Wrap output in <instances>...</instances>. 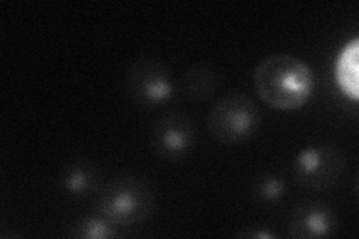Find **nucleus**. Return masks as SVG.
I'll return each mask as SVG.
<instances>
[{
	"instance_id": "0eeeda50",
	"label": "nucleus",
	"mask_w": 359,
	"mask_h": 239,
	"mask_svg": "<svg viewBox=\"0 0 359 239\" xmlns=\"http://www.w3.org/2000/svg\"><path fill=\"white\" fill-rule=\"evenodd\" d=\"M337 229V217L332 208L323 202H302L290 212L287 231L297 239L328 238Z\"/></svg>"
},
{
	"instance_id": "20e7f679",
	"label": "nucleus",
	"mask_w": 359,
	"mask_h": 239,
	"mask_svg": "<svg viewBox=\"0 0 359 239\" xmlns=\"http://www.w3.org/2000/svg\"><path fill=\"white\" fill-rule=\"evenodd\" d=\"M344 165V156L335 145H311L298 153L294 162V177L304 189L328 190L340 181Z\"/></svg>"
},
{
	"instance_id": "9d476101",
	"label": "nucleus",
	"mask_w": 359,
	"mask_h": 239,
	"mask_svg": "<svg viewBox=\"0 0 359 239\" xmlns=\"http://www.w3.org/2000/svg\"><path fill=\"white\" fill-rule=\"evenodd\" d=\"M219 86V74L207 63L190 66L182 79L183 93L192 100H205L211 97Z\"/></svg>"
},
{
	"instance_id": "6e6552de",
	"label": "nucleus",
	"mask_w": 359,
	"mask_h": 239,
	"mask_svg": "<svg viewBox=\"0 0 359 239\" xmlns=\"http://www.w3.org/2000/svg\"><path fill=\"white\" fill-rule=\"evenodd\" d=\"M100 179L102 174L99 168L86 158H76L67 163L60 174L63 190L74 198H87L92 195L99 189Z\"/></svg>"
},
{
	"instance_id": "ddd939ff",
	"label": "nucleus",
	"mask_w": 359,
	"mask_h": 239,
	"mask_svg": "<svg viewBox=\"0 0 359 239\" xmlns=\"http://www.w3.org/2000/svg\"><path fill=\"white\" fill-rule=\"evenodd\" d=\"M243 236H245V238H259V239H262V238H266V239H271L273 238V235L271 233H266V232H249V233H244Z\"/></svg>"
},
{
	"instance_id": "1a4fd4ad",
	"label": "nucleus",
	"mask_w": 359,
	"mask_h": 239,
	"mask_svg": "<svg viewBox=\"0 0 359 239\" xmlns=\"http://www.w3.org/2000/svg\"><path fill=\"white\" fill-rule=\"evenodd\" d=\"M359 39H352L341 50L335 60V81L341 93L349 99L359 100V84H358V69H359Z\"/></svg>"
},
{
	"instance_id": "7ed1b4c3",
	"label": "nucleus",
	"mask_w": 359,
	"mask_h": 239,
	"mask_svg": "<svg viewBox=\"0 0 359 239\" xmlns=\"http://www.w3.org/2000/svg\"><path fill=\"white\" fill-rule=\"evenodd\" d=\"M261 114L255 102L240 93L220 97L211 107L207 128L211 138L226 145L241 144L257 132Z\"/></svg>"
},
{
	"instance_id": "f03ea898",
	"label": "nucleus",
	"mask_w": 359,
	"mask_h": 239,
	"mask_svg": "<svg viewBox=\"0 0 359 239\" xmlns=\"http://www.w3.org/2000/svg\"><path fill=\"white\" fill-rule=\"evenodd\" d=\"M99 212L117 227L137 226L147 220L154 208V193L147 181L137 175L111 179L100 193Z\"/></svg>"
},
{
	"instance_id": "f8f14e48",
	"label": "nucleus",
	"mask_w": 359,
	"mask_h": 239,
	"mask_svg": "<svg viewBox=\"0 0 359 239\" xmlns=\"http://www.w3.org/2000/svg\"><path fill=\"white\" fill-rule=\"evenodd\" d=\"M286 191V181L278 174H264L252 184V196L261 203H277Z\"/></svg>"
},
{
	"instance_id": "39448f33",
	"label": "nucleus",
	"mask_w": 359,
	"mask_h": 239,
	"mask_svg": "<svg viewBox=\"0 0 359 239\" xmlns=\"http://www.w3.org/2000/svg\"><path fill=\"white\" fill-rule=\"evenodd\" d=\"M126 90L135 104L142 108L162 105L174 96L171 71L161 60L144 57L135 60L126 74Z\"/></svg>"
},
{
	"instance_id": "9b49d317",
	"label": "nucleus",
	"mask_w": 359,
	"mask_h": 239,
	"mask_svg": "<svg viewBox=\"0 0 359 239\" xmlns=\"http://www.w3.org/2000/svg\"><path fill=\"white\" fill-rule=\"evenodd\" d=\"M116 227L117 226L112 224L102 214L87 215L75 224L72 236L84 239H112L118 236Z\"/></svg>"
},
{
	"instance_id": "423d86ee",
	"label": "nucleus",
	"mask_w": 359,
	"mask_h": 239,
	"mask_svg": "<svg viewBox=\"0 0 359 239\" xmlns=\"http://www.w3.org/2000/svg\"><path fill=\"white\" fill-rule=\"evenodd\" d=\"M153 151L165 161H180L196 144V126L189 114L171 109L157 118L151 128Z\"/></svg>"
},
{
	"instance_id": "f257e3e1",
	"label": "nucleus",
	"mask_w": 359,
	"mask_h": 239,
	"mask_svg": "<svg viewBox=\"0 0 359 239\" xmlns=\"http://www.w3.org/2000/svg\"><path fill=\"white\" fill-rule=\"evenodd\" d=\"M253 86L266 107L277 111H297L313 95L314 75L306 62L280 53L257 63L253 71Z\"/></svg>"
}]
</instances>
